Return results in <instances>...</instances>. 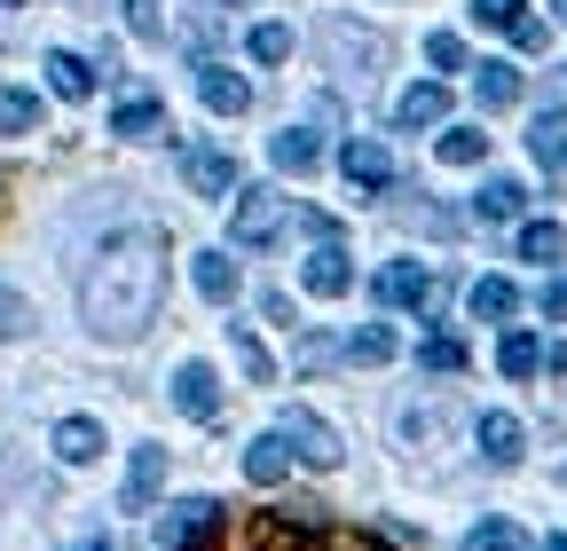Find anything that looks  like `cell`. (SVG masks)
I'll return each instance as SVG.
<instances>
[{
	"mask_svg": "<svg viewBox=\"0 0 567 551\" xmlns=\"http://www.w3.org/2000/svg\"><path fill=\"white\" fill-rule=\"evenodd\" d=\"M111 134H126V143H166L174 118H166V103L151 87H126V103L111 111Z\"/></svg>",
	"mask_w": 567,
	"mask_h": 551,
	"instance_id": "cell-8",
	"label": "cell"
},
{
	"mask_svg": "<svg viewBox=\"0 0 567 551\" xmlns=\"http://www.w3.org/2000/svg\"><path fill=\"white\" fill-rule=\"evenodd\" d=\"M268 158H276L284 174H316V158H323V143H316V134H308V126H284V134H276V143H268Z\"/></svg>",
	"mask_w": 567,
	"mask_h": 551,
	"instance_id": "cell-22",
	"label": "cell"
},
{
	"mask_svg": "<svg viewBox=\"0 0 567 551\" xmlns=\"http://www.w3.org/2000/svg\"><path fill=\"white\" fill-rule=\"evenodd\" d=\"M260 315H268V323H292V292L268 284V292H260Z\"/></svg>",
	"mask_w": 567,
	"mask_h": 551,
	"instance_id": "cell-41",
	"label": "cell"
},
{
	"mask_svg": "<svg viewBox=\"0 0 567 551\" xmlns=\"http://www.w3.org/2000/svg\"><path fill=\"white\" fill-rule=\"evenodd\" d=\"M126 24H134V40H166V9H158V0H126Z\"/></svg>",
	"mask_w": 567,
	"mask_h": 551,
	"instance_id": "cell-36",
	"label": "cell"
},
{
	"mask_svg": "<svg viewBox=\"0 0 567 551\" xmlns=\"http://www.w3.org/2000/svg\"><path fill=\"white\" fill-rule=\"evenodd\" d=\"M292 55V32L284 24H252V63H284Z\"/></svg>",
	"mask_w": 567,
	"mask_h": 551,
	"instance_id": "cell-35",
	"label": "cell"
},
{
	"mask_svg": "<svg viewBox=\"0 0 567 551\" xmlns=\"http://www.w3.org/2000/svg\"><path fill=\"white\" fill-rule=\"evenodd\" d=\"M323 63H331L339 80H354V87H363V80L379 72V63H386V32H371V24H347V17H331V24H323Z\"/></svg>",
	"mask_w": 567,
	"mask_h": 551,
	"instance_id": "cell-3",
	"label": "cell"
},
{
	"mask_svg": "<svg viewBox=\"0 0 567 551\" xmlns=\"http://www.w3.org/2000/svg\"><path fill=\"white\" fill-rule=\"evenodd\" d=\"M339 355H347V347H339V339H323V331H308V339H300V371H331Z\"/></svg>",
	"mask_w": 567,
	"mask_h": 551,
	"instance_id": "cell-38",
	"label": "cell"
},
{
	"mask_svg": "<svg viewBox=\"0 0 567 551\" xmlns=\"http://www.w3.org/2000/svg\"><path fill=\"white\" fill-rule=\"evenodd\" d=\"M87 551H118V543H87Z\"/></svg>",
	"mask_w": 567,
	"mask_h": 551,
	"instance_id": "cell-44",
	"label": "cell"
},
{
	"mask_svg": "<svg viewBox=\"0 0 567 551\" xmlns=\"http://www.w3.org/2000/svg\"><path fill=\"white\" fill-rule=\"evenodd\" d=\"M237 551H386V543L323 520V505H276V512H245Z\"/></svg>",
	"mask_w": 567,
	"mask_h": 551,
	"instance_id": "cell-2",
	"label": "cell"
},
{
	"mask_svg": "<svg viewBox=\"0 0 567 551\" xmlns=\"http://www.w3.org/2000/svg\"><path fill=\"white\" fill-rule=\"evenodd\" d=\"M213 528H221V505H213V497H182L158 520V551H197V543H213Z\"/></svg>",
	"mask_w": 567,
	"mask_h": 551,
	"instance_id": "cell-4",
	"label": "cell"
},
{
	"mask_svg": "<svg viewBox=\"0 0 567 551\" xmlns=\"http://www.w3.org/2000/svg\"><path fill=\"white\" fill-rule=\"evenodd\" d=\"M473 24H488V32H520V24H528V0H473Z\"/></svg>",
	"mask_w": 567,
	"mask_h": 551,
	"instance_id": "cell-33",
	"label": "cell"
},
{
	"mask_svg": "<svg viewBox=\"0 0 567 551\" xmlns=\"http://www.w3.org/2000/svg\"><path fill=\"white\" fill-rule=\"evenodd\" d=\"M379 300H386V308H417V315H442V276L394 260V268L379 276Z\"/></svg>",
	"mask_w": 567,
	"mask_h": 551,
	"instance_id": "cell-7",
	"label": "cell"
},
{
	"mask_svg": "<svg viewBox=\"0 0 567 551\" xmlns=\"http://www.w3.org/2000/svg\"><path fill=\"white\" fill-rule=\"evenodd\" d=\"M32 331V308H24V292H0V339H24Z\"/></svg>",
	"mask_w": 567,
	"mask_h": 551,
	"instance_id": "cell-39",
	"label": "cell"
},
{
	"mask_svg": "<svg viewBox=\"0 0 567 551\" xmlns=\"http://www.w3.org/2000/svg\"><path fill=\"white\" fill-rule=\"evenodd\" d=\"M520 205H528V189H520L513 174H488L481 197H473V214H481V221H520Z\"/></svg>",
	"mask_w": 567,
	"mask_h": 551,
	"instance_id": "cell-18",
	"label": "cell"
},
{
	"mask_svg": "<svg viewBox=\"0 0 567 551\" xmlns=\"http://www.w3.org/2000/svg\"><path fill=\"white\" fill-rule=\"evenodd\" d=\"M465 551H536V543H528L513 520H481V528L465 536Z\"/></svg>",
	"mask_w": 567,
	"mask_h": 551,
	"instance_id": "cell-30",
	"label": "cell"
},
{
	"mask_svg": "<svg viewBox=\"0 0 567 551\" xmlns=\"http://www.w3.org/2000/svg\"><path fill=\"white\" fill-rule=\"evenodd\" d=\"M559 252H567V229L559 221H528L520 229V260H559Z\"/></svg>",
	"mask_w": 567,
	"mask_h": 551,
	"instance_id": "cell-31",
	"label": "cell"
},
{
	"mask_svg": "<svg viewBox=\"0 0 567 551\" xmlns=\"http://www.w3.org/2000/svg\"><path fill=\"white\" fill-rule=\"evenodd\" d=\"M481 158H488V134H481V126L442 134V166H481Z\"/></svg>",
	"mask_w": 567,
	"mask_h": 551,
	"instance_id": "cell-32",
	"label": "cell"
},
{
	"mask_svg": "<svg viewBox=\"0 0 567 551\" xmlns=\"http://www.w3.org/2000/svg\"><path fill=\"white\" fill-rule=\"evenodd\" d=\"M229 347H237V371H245L252 386H268V378H276V363H268V347H260V339H252L245 323H229Z\"/></svg>",
	"mask_w": 567,
	"mask_h": 551,
	"instance_id": "cell-29",
	"label": "cell"
},
{
	"mask_svg": "<svg viewBox=\"0 0 567 551\" xmlns=\"http://www.w3.org/2000/svg\"><path fill=\"white\" fill-rule=\"evenodd\" d=\"M520 418H505V409H488V418H481V457L488 465H520Z\"/></svg>",
	"mask_w": 567,
	"mask_h": 551,
	"instance_id": "cell-19",
	"label": "cell"
},
{
	"mask_svg": "<svg viewBox=\"0 0 567 551\" xmlns=\"http://www.w3.org/2000/svg\"><path fill=\"white\" fill-rule=\"evenodd\" d=\"M425 63H434V72H465V40L457 32H434V40H425Z\"/></svg>",
	"mask_w": 567,
	"mask_h": 551,
	"instance_id": "cell-37",
	"label": "cell"
},
{
	"mask_svg": "<svg viewBox=\"0 0 567 551\" xmlns=\"http://www.w3.org/2000/svg\"><path fill=\"white\" fill-rule=\"evenodd\" d=\"M465 300H473V315H481V323H505V315L520 308V292L505 284V276H481V284H473Z\"/></svg>",
	"mask_w": 567,
	"mask_h": 551,
	"instance_id": "cell-26",
	"label": "cell"
},
{
	"mask_svg": "<svg viewBox=\"0 0 567 551\" xmlns=\"http://www.w3.org/2000/svg\"><path fill=\"white\" fill-rule=\"evenodd\" d=\"M182 174H189V189H197V197H229V189L245 181L237 150H221V143H197V150L182 158Z\"/></svg>",
	"mask_w": 567,
	"mask_h": 551,
	"instance_id": "cell-10",
	"label": "cell"
},
{
	"mask_svg": "<svg viewBox=\"0 0 567 551\" xmlns=\"http://www.w3.org/2000/svg\"><path fill=\"white\" fill-rule=\"evenodd\" d=\"M284 214H292V197L245 189V197H237V214H229V245H268V237L284 229Z\"/></svg>",
	"mask_w": 567,
	"mask_h": 551,
	"instance_id": "cell-5",
	"label": "cell"
},
{
	"mask_svg": "<svg viewBox=\"0 0 567 551\" xmlns=\"http://www.w3.org/2000/svg\"><path fill=\"white\" fill-rule=\"evenodd\" d=\"M544 551H567V536H544Z\"/></svg>",
	"mask_w": 567,
	"mask_h": 551,
	"instance_id": "cell-43",
	"label": "cell"
},
{
	"mask_svg": "<svg viewBox=\"0 0 567 551\" xmlns=\"http://www.w3.org/2000/svg\"><path fill=\"white\" fill-rule=\"evenodd\" d=\"M40 126V95L32 87H0V134H32Z\"/></svg>",
	"mask_w": 567,
	"mask_h": 551,
	"instance_id": "cell-28",
	"label": "cell"
},
{
	"mask_svg": "<svg viewBox=\"0 0 567 551\" xmlns=\"http://www.w3.org/2000/svg\"><path fill=\"white\" fill-rule=\"evenodd\" d=\"M174 409L197 418V426H213V418H221V378H213L205 363H182L174 371Z\"/></svg>",
	"mask_w": 567,
	"mask_h": 551,
	"instance_id": "cell-12",
	"label": "cell"
},
{
	"mask_svg": "<svg viewBox=\"0 0 567 551\" xmlns=\"http://www.w3.org/2000/svg\"><path fill=\"white\" fill-rule=\"evenodd\" d=\"M197 292H205L213 308H229V300H237V260H229V252H197Z\"/></svg>",
	"mask_w": 567,
	"mask_h": 551,
	"instance_id": "cell-23",
	"label": "cell"
},
{
	"mask_svg": "<svg viewBox=\"0 0 567 551\" xmlns=\"http://www.w3.org/2000/svg\"><path fill=\"white\" fill-rule=\"evenodd\" d=\"M347 363H363V371L394 363V331H386V323H363V331H347Z\"/></svg>",
	"mask_w": 567,
	"mask_h": 551,
	"instance_id": "cell-25",
	"label": "cell"
},
{
	"mask_svg": "<svg viewBox=\"0 0 567 551\" xmlns=\"http://www.w3.org/2000/svg\"><path fill=\"white\" fill-rule=\"evenodd\" d=\"M276 434L292 441V449H300V465H316V472H331V465H339V449H347V441H339V434L316 418V409H284V418H276Z\"/></svg>",
	"mask_w": 567,
	"mask_h": 551,
	"instance_id": "cell-6",
	"label": "cell"
},
{
	"mask_svg": "<svg viewBox=\"0 0 567 551\" xmlns=\"http://www.w3.org/2000/svg\"><path fill=\"white\" fill-rule=\"evenodd\" d=\"M513 48H520V55H544V48H551V24H544V17H528V24L513 32Z\"/></svg>",
	"mask_w": 567,
	"mask_h": 551,
	"instance_id": "cell-40",
	"label": "cell"
},
{
	"mask_svg": "<svg viewBox=\"0 0 567 551\" xmlns=\"http://www.w3.org/2000/svg\"><path fill=\"white\" fill-rule=\"evenodd\" d=\"M300 284H308L316 300H339V292L354 284V268H347V252H339V245H323V252H308V268H300Z\"/></svg>",
	"mask_w": 567,
	"mask_h": 551,
	"instance_id": "cell-16",
	"label": "cell"
},
{
	"mask_svg": "<svg viewBox=\"0 0 567 551\" xmlns=\"http://www.w3.org/2000/svg\"><path fill=\"white\" fill-rule=\"evenodd\" d=\"M158 480H166V449H134V472H126V512H151Z\"/></svg>",
	"mask_w": 567,
	"mask_h": 551,
	"instance_id": "cell-21",
	"label": "cell"
},
{
	"mask_svg": "<svg viewBox=\"0 0 567 551\" xmlns=\"http://www.w3.org/2000/svg\"><path fill=\"white\" fill-rule=\"evenodd\" d=\"M544 315L567 323V276H551V284H544Z\"/></svg>",
	"mask_w": 567,
	"mask_h": 551,
	"instance_id": "cell-42",
	"label": "cell"
},
{
	"mask_svg": "<svg viewBox=\"0 0 567 551\" xmlns=\"http://www.w3.org/2000/svg\"><path fill=\"white\" fill-rule=\"evenodd\" d=\"M559 9H567V0H559Z\"/></svg>",
	"mask_w": 567,
	"mask_h": 551,
	"instance_id": "cell-46",
	"label": "cell"
},
{
	"mask_svg": "<svg viewBox=\"0 0 567 551\" xmlns=\"http://www.w3.org/2000/svg\"><path fill=\"white\" fill-rule=\"evenodd\" d=\"M166 308V237L158 229H118L95 268H87V284H80V315L87 331L103 339H142L158 323Z\"/></svg>",
	"mask_w": 567,
	"mask_h": 551,
	"instance_id": "cell-1",
	"label": "cell"
},
{
	"mask_svg": "<svg viewBox=\"0 0 567 551\" xmlns=\"http://www.w3.org/2000/svg\"><path fill=\"white\" fill-rule=\"evenodd\" d=\"M55 457H63V465H95V457H103V426H95V418H63V426H55Z\"/></svg>",
	"mask_w": 567,
	"mask_h": 551,
	"instance_id": "cell-20",
	"label": "cell"
},
{
	"mask_svg": "<svg viewBox=\"0 0 567 551\" xmlns=\"http://www.w3.org/2000/svg\"><path fill=\"white\" fill-rule=\"evenodd\" d=\"M40 72H48V87H55L63 103H87V95H95V63H87V55H71V48L40 55Z\"/></svg>",
	"mask_w": 567,
	"mask_h": 551,
	"instance_id": "cell-14",
	"label": "cell"
},
{
	"mask_svg": "<svg viewBox=\"0 0 567 551\" xmlns=\"http://www.w3.org/2000/svg\"><path fill=\"white\" fill-rule=\"evenodd\" d=\"M473 87H481V111H513L520 103V72H513V63H481Z\"/></svg>",
	"mask_w": 567,
	"mask_h": 551,
	"instance_id": "cell-24",
	"label": "cell"
},
{
	"mask_svg": "<svg viewBox=\"0 0 567 551\" xmlns=\"http://www.w3.org/2000/svg\"><path fill=\"white\" fill-rule=\"evenodd\" d=\"M292 457H300V449H292V441H284V434H260V441L245 449V472L260 480V489H276V480H284V472H292Z\"/></svg>",
	"mask_w": 567,
	"mask_h": 551,
	"instance_id": "cell-17",
	"label": "cell"
},
{
	"mask_svg": "<svg viewBox=\"0 0 567 551\" xmlns=\"http://www.w3.org/2000/svg\"><path fill=\"white\" fill-rule=\"evenodd\" d=\"M442 118H450V87H442V80L394 95V126H410V134H417V126H442Z\"/></svg>",
	"mask_w": 567,
	"mask_h": 551,
	"instance_id": "cell-15",
	"label": "cell"
},
{
	"mask_svg": "<svg viewBox=\"0 0 567 551\" xmlns=\"http://www.w3.org/2000/svg\"><path fill=\"white\" fill-rule=\"evenodd\" d=\"M197 95H205V111H213V118H237V111H252V87L229 72V63H197Z\"/></svg>",
	"mask_w": 567,
	"mask_h": 551,
	"instance_id": "cell-13",
	"label": "cell"
},
{
	"mask_svg": "<svg viewBox=\"0 0 567 551\" xmlns=\"http://www.w3.org/2000/svg\"><path fill=\"white\" fill-rule=\"evenodd\" d=\"M0 9H17V0H0Z\"/></svg>",
	"mask_w": 567,
	"mask_h": 551,
	"instance_id": "cell-45",
	"label": "cell"
},
{
	"mask_svg": "<svg viewBox=\"0 0 567 551\" xmlns=\"http://www.w3.org/2000/svg\"><path fill=\"white\" fill-rule=\"evenodd\" d=\"M496 371H505V378H536V371H544V339L513 331L505 347H496Z\"/></svg>",
	"mask_w": 567,
	"mask_h": 551,
	"instance_id": "cell-27",
	"label": "cell"
},
{
	"mask_svg": "<svg viewBox=\"0 0 567 551\" xmlns=\"http://www.w3.org/2000/svg\"><path fill=\"white\" fill-rule=\"evenodd\" d=\"M339 174L363 189V197H379V189H394V158H386V143H371V134H347V150H339Z\"/></svg>",
	"mask_w": 567,
	"mask_h": 551,
	"instance_id": "cell-9",
	"label": "cell"
},
{
	"mask_svg": "<svg viewBox=\"0 0 567 551\" xmlns=\"http://www.w3.org/2000/svg\"><path fill=\"white\" fill-rule=\"evenodd\" d=\"M528 150H536V166H544V189L567 197V111H544V118L528 126Z\"/></svg>",
	"mask_w": 567,
	"mask_h": 551,
	"instance_id": "cell-11",
	"label": "cell"
},
{
	"mask_svg": "<svg viewBox=\"0 0 567 551\" xmlns=\"http://www.w3.org/2000/svg\"><path fill=\"white\" fill-rule=\"evenodd\" d=\"M417 363H425V371H465V339H450V331H442V339H425Z\"/></svg>",
	"mask_w": 567,
	"mask_h": 551,
	"instance_id": "cell-34",
	"label": "cell"
}]
</instances>
